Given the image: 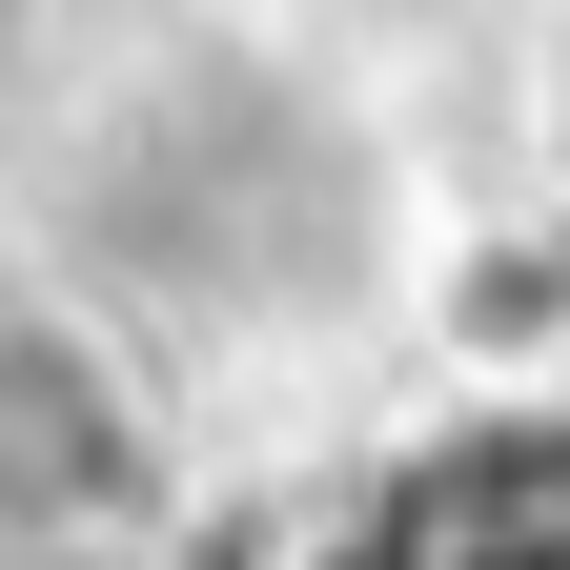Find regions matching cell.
I'll use <instances>...</instances> for the list:
<instances>
[{"mask_svg": "<svg viewBox=\"0 0 570 570\" xmlns=\"http://www.w3.org/2000/svg\"><path fill=\"white\" fill-rule=\"evenodd\" d=\"M142 469H164V428H142L122 346L61 326V306H0V550H122L142 530Z\"/></svg>", "mask_w": 570, "mask_h": 570, "instance_id": "cell-1", "label": "cell"}]
</instances>
